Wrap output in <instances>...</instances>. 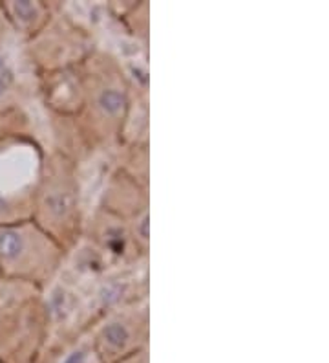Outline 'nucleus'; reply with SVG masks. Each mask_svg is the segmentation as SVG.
<instances>
[{
  "mask_svg": "<svg viewBox=\"0 0 329 363\" xmlns=\"http://www.w3.org/2000/svg\"><path fill=\"white\" fill-rule=\"evenodd\" d=\"M0 281H2V279H0Z\"/></svg>",
  "mask_w": 329,
  "mask_h": 363,
  "instance_id": "7",
  "label": "nucleus"
},
{
  "mask_svg": "<svg viewBox=\"0 0 329 363\" xmlns=\"http://www.w3.org/2000/svg\"><path fill=\"white\" fill-rule=\"evenodd\" d=\"M31 206L30 218L37 226L62 248L74 242L79 222V184L70 160L55 155L42 165Z\"/></svg>",
  "mask_w": 329,
  "mask_h": 363,
  "instance_id": "2",
  "label": "nucleus"
},
{
  "mask_svg": "<svg viewBox=\"0 0 329 363\" xmlns=\"http://www.w3.org/2000/svg\"><path fill=\"white\" fill-rule=\"evenodd\" d=\"M146 345V318L141 312L115 314L99 328L96 354L101 363H123L141 354Z\"/></svg>",
  "mask_w": 329,
  "mask_h": 363,
  "instance_id": "4",
  "label": "nucleus"
},
{
  "mask_svg": "<svg viewBox=\"0 0 329 363\" xmlns=\"http://www.w3.org/2000/svg\"><path fill=\"white\" fill-rule=\"evenodd\" d=\"M17 98V86H15L13 74L6 68H0V114L13 108Z\"/></svg>",
  "mask_w": 329,
  "mask_h": 363,
  "instance_id": "6",
  "label": "nucleus"
},
{
  "mask_svg": "<svg viewBox=\"0 0 329 363\" xmlns=\"http://www.w3.org/2000/svg\"><path fill=\"white\" fill-rule=\"evenodd\" d=\"M62 248L31 218L0 224V279L40 284L57 272Z\"/></svg>",
  "mask_w": 329,
  "mask_h": 363,
  "instance_id": "1",
  "label": "nucleus"
},
{
  "mask_svg": "<svg viewBox=\"0 0 329 363\" xmlns=\"http://www.w3.org/2000/svg\"><path fill=\"white\" fill-rule=\"evenodd\" d=\"M90 67L81 77V96L97 127L112 134L121 127L128 108V92L123 72L112 59L99 57L90 61Z\"/></svg>",
  "mask_w": 329,
  "mask_h": 363,
  "instance_id": "3",
  "label": "nucleus"
},
{
  "mask_svg": "<svg viewBox=\"0 0 329 363\" xmlns=\"http://www.w3.org/2000/svg\"><path fill=\"white\" fill-rule=\"evenodd\" d=\"M6 13L9 15V21L15 24L17 30H22L24 33H35L37 28L40 26L42 21V6L31 4V2H8L2 6Z\"/></svg>",
  "mask_w": 329,
  "mask_h": 363,
  "instance_id": "5",
  "label": "nucleus"
}]
</instances>
